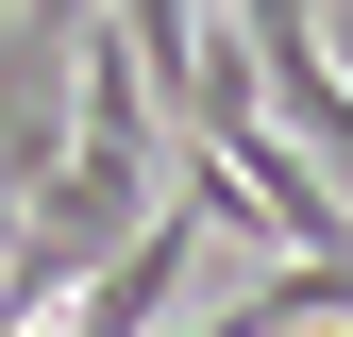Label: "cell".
I'll return each mask as SVG.
<instances>
[{"instance_id": "obj_1", "label": "cell", "mask_w": 353, "mask_h": 337, "mask_svg": "<svg viewBox=\"0 0 353 337\" xmlns=\"http://www.w3.org/2000/svg\"><path fill=\"white\" fill-rule=\"evenodd\" d=\"M219 17L252 34V84H270V118L336 168V202H353V68L320 51V0H219Z\"/></svg>"}]
</instances>
